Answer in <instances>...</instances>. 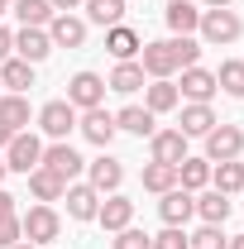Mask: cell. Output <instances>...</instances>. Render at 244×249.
Wrapping results in <instances>:
<instances>
[{"mask_svg": "<svg viewBox=\"0 0 244 249\" xmlns=\"http://www.w3.org/2000/svg\"><path fill=\"white\" fill-rule=\"evenodd\" d=\"M196 62H201V43H196L192 34H173V38H158V43H144V48H139V67H144L149 82L173 77V72L196 67Z\"/></svg>", "mask_w": 244, "mask_h": 249, "instance_id": "cell-1", "label": "cell"}, {"mask_svg": "<svg viewBox=\"0 0 244 249\" xmlns=\"http://www.w3.org/2000/svg\"><path fill=\"white\" fill-rule=\"evenodd\" d=\"M196 34H201V43L225 48V43H235V38L244 34V19H240V10H201Z\"/></svg>", "mask_w": 244, "mask_h": 249, "instance_id": "cell-2", "label": "cell"}, {"mask_svg": "<svg viewBox=\"0 0 244 249\" xmlns=\"http://www.w3.org/2000/svg\"><path fill=\"white\" fill-rule=\"evenodd\" d=\"M19 225H24V240H29V245H38V249L53 245V240L62 235V216L53 211V206H43V201H38V206H29V211L19 216Z\"/></svg>", "mask_w": 244, "mask_h": 249, "instance_id": "cell-3", "label": "cell"}, {"mask_svg": "<svg viewBox=\"0 0 244 249\" xmlns=\"http://www.w3.org/2000/svg\"><path fill=\"white\" fill-rule=\"evenodd\" d=\"M105 91H110V87H105V77H101V72H77V77L67 82V96H62V101L82 115V110H96V106L105 101Z\"/></svg>", "mask_w": 244, "mask_h": 249, "instance_id": "cell-4", "label": "cell"}, {"mask_svg": "<svg viewBox=\"0 0 244 249\" xmlns=\"http://www.w3.org/2000/svg\"><path fill=\"white\" fill-rule=\"evenodd\" d=\"M38 163H43V144H38V134L19 129V134H15V139L5 144V168H10V173H24V178H29Z\"/></svg>", "mask_w": 244, "mask_h": 249, "instance_id": "cell-5", "label": "cell"}, {"mask_svg": "<svg viewBox=\"0 0 244 249\" xmlns=\"http://www.w3.org/2000/svg\"><path fill=\"white\" fill-rule=\"evenodd\" d=\"M240 154H244V129L220 120L206 134V163H230V158H240Z\"/></svg>", "mask_w": 244, "mask_h": 249, "instance_id": "cell-6", "label": "cell"}, {"mask_svg": "<svg viewBox=\"0 0 244 249\" xmlns=\"http://www.w3.org/2000/svg\"><path fill=\"white\" fill-rule=\"evenodd\" d=\"M43 168H53L62 182H77V178L87 173V158L77 154V149H72L67 139H53V144L43 149Z\"/></svg>", "mask_w": 244, "mask_h": 249, "instance_id": "cell-7", "label": "cell"}, {"mask_svg": "<svg viewBox=\"0 0 244 249\" xmlns=\"http://www.w3.org/2000/svg\"><path fill=\"white\" fill-rule=\"evenodd\" d=\"M38 129H43L48 139H67V134L77 129V110H72L67 101H43V106H38Z\"/></svg>", "mask_w": 244, "mask_h": 249, "instance_id": "cell-8", "label": "cell"}, {"mask_svg": "<svg viewBox=\"0 0 244 249\" xmlns=\"http://www.w3.org/2000/svg\"><path fill=\"white\" fill-rule=\"evenodd\" d=\"M187 158V134L182 129H153L149 134V163H182Z\"/></svg>", "mask_w": 244, "mask_h": 249, "instance_id": "cell-9", "label": "cell"}, {"mask_svg": "<svg viewBox=\"0 0 244 249\" xmlns=\"http://www.w3.org/2000/svg\"><path fill=\"white\" fill-rule=\"evenodd\" d=\"M87 182L101 192V196H110V192H120V182H124V163L115 154H101V158H91L87 163Z\"/></svg>", "mask_w": 244, "mask_h": 249, "instance_id": "cell-10", "label": "cell"}, {"mask_svg": "<svg viewBox=\"0 0 244 249\" xmlns=\"http://www.w3.org/2000/svg\"><path fill=\"white\" fill-rule=\"evenodd\" d=\"M158 216H163V225H187V220L196 216V192H187V187L163 192L158 196Z\"/></svg>", "mask_w": 244, "mask_h": 249, "instance_id": "cell-11", "label": "cell"}, {"mask_svg": "<svg viewBox=\"0 0 244 249\" xmlns=\"http://www.w3.org/2000/svg\"><path fill=\"white\" fill-rule=\"evenodd\" d=\"M77 129L91 139L96 149H110V139L120 134V129H115V115H110L105 106H96V110H82V115H77Z\"/></svg>", "mask_w": 244, "mask_h": 249, "instance_id": "cell-12", "label": "cell"}, {"mask_svg": "<svg viewBox=\"0 0 244 249\" xmlns=\"http://www.w3.org/2000/svg\"><path fill=\"white\" fill-rule=\"evenodd\" d=\"M96 220H101V230H105V235H120L124 225H134V201H129V196H120V192H110V196L101 201Z\"/></svg>", "mask_w": 244, "mask_h": 249, "instance_id": "cell-13", "label": "cell"}, {"mask_svg": "<svg viewBox=\"0 0 244 249\" xmlns=\"http://www.w3.org/2000/svg\"><path fill=\"white\" fill-rule=\"evenodd\" d=\"M62 201H67V216L72 220H96V211H101V192L91 182H67Z\"/></svg>", "mask_w": 244, "mask_h": 249, "instance_id": "cell-14", "label": "cell"}, {"mask_svg": "<svg viewBox=\"0 0 244 249\" xmlns=\"http://www.w3.org/2000/svg\"><path fill=\"white\" fill-rule=\"evenodd\" d=\"M215 91H220V87H215V72H206L201 62H196V67H182V87H177V96L196 101V106H211Z\"/></svg>", "mask_w": 244, "mask_h": 249, "instance_id": "cell-15", "label": "cell"}, {"mask_svg": "<svg viewBox=\"0 0 244 249\" xmlns=\"http://www.w3.org/2000/svg\"><path fill=\"white\" fill-rule=\"evenodd\" d=\"M48 38H53V48H82V43H87V19H77V15H53V19H48Z\"/></svg>", "mask_w": 244, "mask_h": 249, "instance_id": "cell-16", "label": "cell"}, {"mask_svg": "<svg viewBox=\"0 0 244 249\" xmlns=\"http://www.w3.org/2000/svg\"><path fill=\"white\" fill-rule=\"evenodd\" d=\"M139 48H144L139 29H129V24H115V29H105V53H110L115 62H134V58H139Z\"/></svg>", "mask_w": 244, "mask_h": 249, "instance_id": "cell-17", "label": "cell"}, {"mask_svg": "<svg viewBox=\"0 0 244 249\" xmlns=\"http://www.w3.org/2000/svg\"><path fill=\"white\" fill-rule=\"evenodd\" d=\"M53 53V38H48V29H19L15 34V58H24V62H38Z\"/></svg>", "mask_w": 244, "mask_h": 249, "instance_id": "cell-18", "label": "cell"}, {"mask_svg": "<svg viewBox=\"0 0 244 249\" xmlns=\"http://www.w3.org/2000/svg\"><path fill=\"white\" fill-rule=\"evenodd\" d=\"M29 192H34V201H43V206H53V201H62V192H67V182H62L53 168H34L29 173Z\"/></svg>", "mask_w": 244, "mask_h": 249, "instance_id": "cell-19", "label": "cell"}, {"mask_svg": "<svg viewBox=\"0 0 244 249\" xmlns=\"http://www.w3.org/2000/svg\"><path fill=\"white\" fill-rule=\"evenodd\" d=\"M115 129L134 134V139H149L153 129H158V115H153L149 106H124L120 115H115Z\"/></svg>", "mask_w": 244, "mask_h": 249, "instance_id": "cell-20", "label": "cell"}, {"mask_svg": "<svg viewBox=\"0 0 244 249\" xmlns=\"http://www.w3.org/2000/svg\"><path fill=\"white\" fill-rule=\"evenodd\" d=\"M215 124H220V120H215V110H211V106H196V101H187V106H182V124H177V129H182L187 139H196V134L206 139Z\"/></svg>", "mask_w": 244, "mask_h": 249, "instance_id": "cell-21", "label": "cell"}, {"mask_svg": "<svg viewBox=\"0 0 244 249\" xmlns=\"http://www.w3.org/2000/svg\"><path fill=\"white\" fill-rule=\"evenodd\" d=\"M82 10H87V24L115 29V24H124V10H129V0H87Z\"/></svg>", "mask_w": 244, "mask_h": 249, "instance_id": "cell-22", "label": "cell"}, {"mask_svg": "<svg viewBox=\"0 0 244 249\" xmlns=\"http://www.w3.org/2000/svg\"><path fill=\"white\" fill-rule=\"evenodd\" d=\"M0 87H5V91H15V96H24V91L34 87V62L5 58V62H0Z\"/></svg>", "mask_w": 244, "mask_h": 249, "instance_id": "cell-23", "label": "cell"}, {"mask_svg": "<svg viewBox=\"0 0 244 249\" xmlns=\"http://www.w3.org/2000/svg\"><path fill=\"white\" fill-rule=\"evenodd\" d=\"M177 87H173V77H158V82H149L144 87V106H149L153 115H168V110H177Z\"/></svg>", "mask_w": 244, "mask_h": 249, "instance_id": "cell-24", "label": "cell"}, {"mask_svg": "<svg viewBox=\"0 0 244 249\" xmlns=\"http://www.w3.org/2000/svg\"><path fill=\"white\" fill-rule=\"evenodd\" d=\"M105 87H110V91H120V96L144 91V67H139V58H134V62H115V72L105 77Z\"/></svg>", "mask_w": 244, "mask_h": 249, "instance_id": "cell-25", "label": "cell"}, {"mask_svg": "<svg viewBox=\"0 0 244 249\" xmlns=\"http://www.w3.org/2000/svg\"><path fill=\"white\" fill-rule=\"evenodd\" d=\"M163 19H168V29H173V34H196V24H201V10H196L192 0H168Z\"/></svg>", "mask_w": 244, "mask_h": 249, "instance_id": "cell-26", "label": "cell"}, {"mask_svg": "<svg viewBox=\"0 0 244 249\" xmlns=\"http://www.w3.org/2000/svg\"><path fill=\"white\" fill-rule=\"evenodd\" d=\"M177 187H187V192H206V187H211V163L187 154L182 163H177Z\"/></svg>", "mask_w": 244, "mask_h": 249, "instance_id": "cell-27", "label": "cell"}, {"mask_svg": "<svg viewBox=\"0 0 244 249\" xmlns=\"http://www.w3.org/2000/svg\"><path fill=\"white\" fill-rule=\"evenodd\" d=\"M211 187H215V192H225V196L244 192V163H240V158H230V163H211Z\"/></svg>", "mask_w": 244, "mask_h": 249, "instance_id": "cell-28", "label": "cell"}, {"mask_svg": "<svg viewBox=\"0 0 244 249\" xmlns=\"http://www.w3.org/2000/svg\"><path fill=\"white\" fill-rule=\"evenodd\" d=\"M0 124L5 129H29V96H15V91H5L0 96Z\"/></svg>", "mask_w": 244, "mask_h": 249, "instance_id": "cell-29", "label": "cell"}, {"mask_svg": "<svg viewBox=\"0 0 244 249\" xmlns=\"http://www.w3.org/2000/svg\"><path fill=\"white\" fill-rule=\"evenodd\" d=\"M196 216H201V225H225V216H230V196L225 192H201L196 196Z\"/></svg>", "mask_w": 244, "mask_h": 249, "instance_id": "cell-30", "label": "cell"}, {"mask_svg": "<svg viewBox=\"0 0 244 249\" xmlns=\"http://www.w3.org/2000/svg\"><path fill=\"white\" fill-rule=\"evenodd\" d=\"M144 192H153V196H163V192H173L177 187V168L173 163H144Z\"/></svg>", "mask_w": 244, "mask_h": 249, "instance_id": "cell-31", "label": "cell"}, {"mask_svg": "<svg viewBox=\"0 0 244 249\" xmlns=\"http://www.w3.org/2000/svg\"><path fill=\"white\" fill-rule=\"evenodd\" d=\"M15 15H19V24L24 29H48V19L58 15L48 0H15Z\"/></svg>", "mask_w": 244, "mask_h": 249, "instance_id": "cell-32", "label": "cell"}, {"mask_svg": "<svg viewBox=\"0 0 244 249\" xmlns=\"http://www.w3.org/2000/svg\"><path fill=\"white\" fill-rule=\"evenodd\" d=\"M215 87H220L225 96H235V101H244V58L220 62V72H215Z\"/></svg>", "mask_w": 244, "mask_h": 249, "instance_id": "cell-33", "label": "cell"}, {"mask_svg": "<svg viewBox=\"0 0 244 249\" xmlns=\"http://www.w3.org/2000/svg\"><path fill=\"white\" fill-rule=\"evenodd\" d=\"M187 249H230V240L220 225H201L196 235H187Z\"/></svg>", "mask_w": 244, "mask_h": 249, "instance_id": "cell-34", "label": "cell"}, {"mask_svg": "<svg viewBox=\"0 0 244 249\" xmlns=\"http://www.w3.org/2000/svg\"><path fill=\"white\" fill-rule=\"evenodd\" d=\"M110 249H153V235H144V230H134V225H124L120 235L110 240Z\"/></svg>", "mask_w": 244, "mask_h": 249, "instance_id": "cell-35", "label": "cell"}, {"mask_svg": "<svg viewBox=\"0 0 244 249\" xmlns=\"http://www.w3.org/2000/svg\"><path fill=\"white\" fill-rule=\"evenodd\" d=\"M153 249H187V225H163L153 235Z\"/></svg>", "mask_w": 244, "mask_h": 249, "instance_id": "cell-36", "label": "cell"}, {"mask_svg": "<svg viewBox=\"0 0 244 249\" xmlns=\"http://www.w3.org/2000/svg\"><path fill=\"white\" fill-rule=\"evenodd\" d=\"M19 240H24V225H19V211H15V216H0V249L19 245Z\"/></svg>", "mask_w": 244, "mask_h": 249, "instance_id": "cell-37", "label": "cell"}, {"mask_svg": "<svg viewBox=\"0 0 244 249\" xmlns=\"http://www.w3.org/2000/svg\"><path fill=\"white\" fill-rule=\"evenodd\" d=\"M5 58H15V34L0 24V62H5Z\"/></svg>", "mask_w": 244, "mask_h": 249, "instance_id": "cell-38", "label": "cell"}, {"mask_svg": "<svg viewBox=\"0 0 244 249\" xmlns=\"http://www.w3.org/2000/svg\"><path fill=\"white\" fill-rule=\"evenodd\" d=\"M15 201H19V196H15V192H5V187H0V216H15Z\"/></svg>", "mask_w": 244, "mask_h": 249, "instance_id": "cell-39", "label": "cell"}, {"mask_svg": "<svg viewBox=\"0 0 244 249\" xmlns=\"http://www.w3.org/2000/svg\"><path fill=\"white\" fill-rule=\"evenodd\" d=\"M48 5H53V10H58V15H72V10H82V5H87V0H48Z\"/></svg>", "mask_w": 244, "mask_h": 249, "instance_id": "cell-40", "label": "cell"}, {"mask_svg": "<svg viewBox=\"0 0 244 249\" xmlns=\"http://www.w3.org/2000/svg\"><path fill=\"white\" fill-rule=\"evenodd\" d=\"M201 5H206V10H230L235 0H201Z\"/></svg>", "mask_w": 244, "mask_h": 249, "instance_id": "cell-41", "label": "cell"}, {"mask_svg": "<svg viewBox=\"0 0 244 249\" xmlns=\"http://www.w3.org/2000/svg\"><path fill=\"white\" fill-rule=\"evenodd\" d=\"M10 139H15V129H5V124H0V154H5V144H10Z\"/></svg>", "mask_w": 244, "mask_h": 249, "instance_id": "cell-42", "label": "cell"}, {"mask_svg": "<svg viewBox=\"0 0 244 249\" xmlns=\"http://www.w3.org/2000/svg\"><path fill=\"white\" fill-rule=\"evenodd\" d=\"M230 249H244V235H235V240H230Z\"/></svg>", "mask_w": 244, "mask_h": 249, "instance_id": "cell-43", "label": "cell"}, {"mask_svg": "<svg viewBox=\"0 0 244 249\" xmlns=\"http://www.w3.org/2000/svg\"><path fill=\"white\" fill-rule=\"evenodd\" d=\"M10 249H38V245H29V240H19V245H10Z\"/></svg>", "mask_w": 244, "mask_h": 249, "instance_id": "cell-44", "label": "cell"}, {"mask_svg": "<svg viewBox=\"0 0 244 249\" xmlns=\"http://www.w3.org/2000/svg\"><path fill=\"white\" fill-rule=\"evenodd\" d=\"M5 173H10V168H5V154H0V182H5Z\"/></svg>", "mask_w": 244, "mask_h": 249, "instance_id": "cell-45", "label": "cell"}, {"mask_svg": "<svg viewBox=\"0 0 244 249\" xmlns=\"http://www.w3.org/2000/svg\"><path fill=\"white\" fill-rule=\"evenodd\" d=\"M5 10H10V5H5V0H0V15H5Z\"/></svg>", "mask_w": 244, "mask_h": 249, "instance_id": "cell-46", "label": "cell"}, {"mask_svg": "<svg viewBox=\"0 0 244 249\" xmlns=\"http://www.w3.org/2000/svg\"><path fill=\"white\" fill-rule=\"evenodd\" d=\"M5 5H15V0H5Z\"/></svg>", "mask_w": 244, "mask_h": 249, "instance_id": "cell-47", "label": "cell"}]
</instances>
